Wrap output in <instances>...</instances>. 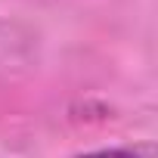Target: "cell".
I'll return each mask as SVG.
<instances>
[{"label":"cell","instance_id":"obj_1","mask_svg":"<svg viewBox=\"0 0 158 158\" xmlns=\"http://www.w3.org/2000/svg\"><path fill=\"white\" fill-rule=\"evenodd\" d=\"M77 158H139L130 149H102V152H87V155H77Z\"/></svg>","mask_w":158,"mask_h":158}]
</instances>
